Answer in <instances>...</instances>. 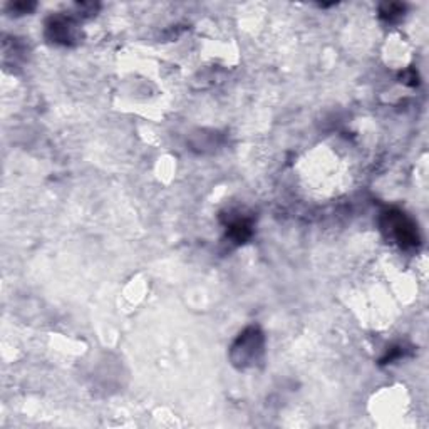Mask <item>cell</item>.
<instances>
[{
  "instance_id": "1",
  "label": "cell",
  "mask_w": 429,
  "mask_h": 429,
  "mask_svg": "<svg viewBox=\"0 0 429 429\" xmlns=\"http://www.w3.org/2000/svg\"><path fill=\"white\" fill-rule=\"evenodd\" d=\"M389 225L392 226V232L401 245H416L418 244V237H416V230L406 218L401 213L389 214Z\"/></svg>"
}]
</instances>
